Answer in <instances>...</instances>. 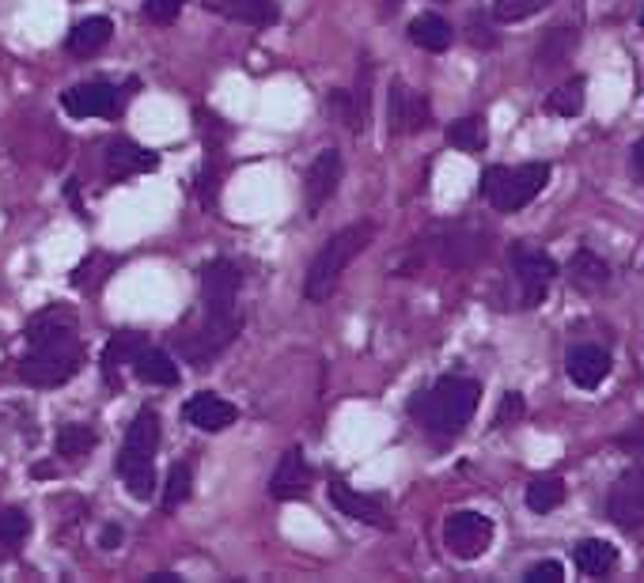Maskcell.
<instances>
[{"label":"cell","instance_id":"ac0fdd59","mask_svg":"<svg viewBox=\"0 0 644 583\" xmlns=\"http://www.w3.org/2000/svg\"><path fill=\"white\" fill-rule=\"evenodd\" d=\"M118 474L121 481H126V489L137 496V501H152V493H156V474H152V455H144V451H133L121 443L118 451Z\"/></svg>","mask_w":644,"mask_h":583},{"label":"cell","instance_id":"6da1fadb","mask_svg":"<svg viewBox=\"0 0 644 583\" xmlns=\"http://www.w3.org/2000/svg\"><path fill=\"white\" fill-rule=\"evenodd\" d=\"M372 239H375V228L368 224V220H360V224H349V228H342L337 235H330V239L319 247V255L311 258L308 277H304V296H308L311 303H322V299L334 296L337 281L345 277V270H349L360 255H364Z\"/></svg>","mask_w":644,"mask_h":583},{"label":"cell","instance_id":"9a60e30c","mask_svg":"<svg viewBox=\"0 0 644 583\" xmlns=\"http://www.w3.org/2000/svg\"><path fill=\"white\" fill-rule=\"evenodd\" d=\"M610 352L603 345H577L569 352V379L577 383L580 390H595L607 383L610 375Z\"/></svg>","mask_w":644,"mask_h":583},{"label":"cell","instance_id":"277c9868","mask_svg":"<svg viewBox=\"0 0 644 583\" xmlns=\"http://www.w3.org/2000/svg\"><path fill=\"white\" fill-rule=\"evenodd\" d=\"M550 164H519V167H489L481 174V194L497 212H519L546 190Z\"/></svg>","mask_w":644,"mask_h":583},{"label":"cell","instance_id":"836d02e7","mask_svg":"<svg viewBox=\"0 0 644 583\" xmlns=\"http://www.w3.org/2000/svg\"><path fill=\"white\" fill-rule=\"evenodd\" d=\"M141 345H144V337L141 334H133V329H121V334H114L111 337V345H106V357H103V364L106 367H114V364H121V360H133L137 352H141Z\"/></svg>","mask_w":644,"mask_h":583},{"label":"cell","instance_id":"7a4b0ae2","mask_svg":"<svg viewBox=\"0 0 644 583\" xmlns=\"http://www.w3.org/2000/svg\"><path fill=\"white\" fill-rule=\"evenodd\" d=\"M481 402V387L474 379H463V375H443L433 390L417 394L413 402V413L417 420L428 428V432L440 436H455L459 428L471 425V417L478 413Z\"/></svg>","mask_w":644,"mask_h":583},{"label":"cell","instance_id":"7bdbcfd3","mask_svg":"<svg viewBox=\"0 0 644 583\" xmlns=\"http://www.w3.org/2000/svg\"><path fill=\"white\" fill-rule=\"evenodd\" d=\"M641 27H644V12H641Z\"/></svg>","mask_w":644,"mask_h":583},{"label":"cell","instance_id":"52a82bcc","mask_svg":"<svg viewBox=\"0 0 644 583\" xmlns=\"http://www.w3.org/2000/svg\"><path fill=\"white\" fill-rule=\"evenodd\" d=\"M61 106H65L73 118H118L121 106H126V91L103 80L76 83L73 91L61 95Z\"/></svg>","mask_w":644,"mask_h":583},{"label":"cell","instance_id":"74e56055","mask_svg":"<svg viewBox=\"0 0 644 583\" xmlns=\"http://www.w3.org/2000/svg\"><path fill=\"white\" fill-rule=\"evenodd\" d=\"M330 114H334V118H342L345 126L352 129V133H360V129H357V114H352L349 91H330Z\"/></svg>","mask_w":644,"mask_h":583},{"label":"cell","instance_id":"8d00e7d4","mask_svg":"<svg viewBox=\"0 0 644 583\" xmlns=\"http://www.w3.org/2000/svg\"><path fill=\"white\" fill-rule=\"evenodd\" d=\"M527 583H562L565 580V565L562 561H539L527 569Z\"/></svg>","mask_w":644,"mask_h":583},{"label":"cell","instance_id":"4dcf8cb0","mask_svg":"<svg viewBox=\"0 0 644 583\" xmlns=\"http://www.w3.org/2000/svg\"><path fill=\"white\" fill-rule=\"evenodd\" d=\"M190 489H194V463H175L164 485V508L175 511L182 501H190Z\"/></svg>","mask_w":644,"mask_h":583},{"label":"cell","instance_id":"d590c367","mask_svg":"<svg viewBox=\"0 0 644 583\" xmlns=\"http://www.w3.org/2000/svg\"><path fill=\"white\" fill-rule=\"evenodd\" d=\"M182 8H186V0H149V4H144V15H149L152 23H175L179 20V12Z\"/></svg>","mask_w":644,"mask_h":583},{"label":"cell","instance_id":"5b68a950","mask_svg":"<svg viewBox=\"0 0 644 583\" xmlns=\"http://www.w3.org/2000/svg\"><path fill=\"white\" fill-rule=\"evenodd\" d=\"M240 265L217 258L202 270V303H205V319L209 322H240L235 314V299H240Z\"/></svg>","mask_w":644,"mask_h":583},{"label":"cell","instance_id":"4316f807","mask_svg":"<svg viewBox=\"0 0 644 583\" xmlns=\"http://www.w3.org/2000/svg\"><path fill=\"white\" fill-rule=\"evenodd\" d=\"M565 496H569V485H565L562 478H534L531 485H527V508L546 516V511L562 508Z\"/></svg>","mask_w":644,"mask_h":583},{"label":"cell","instance_id":"9c48e42d","mask_svg":"<svg viewBox=\"0 0 644 583\" xmlns=\"http://www.w3.org/2000/svg\"><path fill=\"white\" fill-rule=\"evenodd\" d=\"M607 516H610V523H618L622 531L644 527V466L626 470L622 478L615 481V489H610V496H607Z\"/></svg>","mask_w":644,"mask_h":583},{"label":"cell","instance_id":"8992f818","mask_svg":"<svg viewBox=\"0 0 644 583\" xmlns=\"http://www.w3.org/2000/svg\"><path fill=\"white\" fill-rule=\"evenodd\" d=\"M489 542H493V519H486L481 511H455L443 523V546L459 561H478L489 549Z\"/></svg>","mask_w":644,"mask_h":583},{"label":"cell","instance_id":"7402d4cb","mask_svg":"<svg viewBox=\"0 0 644 583\" xmlns=\"http://www.w3.org/2000/svg\"><path fill=\"white\" fill-rule=\"evenodd\" d=\"M133 372H137V379L149 383V387H175V383H179V367H175V360L159 349H144V345L133 357Z\"/></svg>","mask_w":644,"mask_h":583},{"label":"cell","instance_id":"f546056e","mask_svg":"<svg viewBox=\"0 0 644 583\" xmlns=\"http://www.w3.org/2000/svg\"><path fill=\"white\" fill-rule=\"evenodd\" d=\"M448 141L455 144V148H463V152H481L486 148V121L474 114V118H459V121H451L448 126Z\"/></svg>","mask_w":644,"mask_h":583},{"label":"cell","instance_id":"5bb4252c","mask_svg":"<svg viewBox=\"0 0 644 583\" xmlns=\"http://www.w3.org/2000/svg\"><path fill=\"white\" fill-rule=\"evenodd\" d=\"M156 167H159V156L149 148H141V144H133V141L106 144V179L111 182H121V179H129V174L156 171Z\"/></svg>","mask_w":644,"mask_h":583},{"label":"cell","instance_id":"b9f144b4","mask_svg":"<svg viewBox=\"0 0 644 583\" xmlns=\"http://www.w3.org/2000/svg\"><path fill=\"white\" fill-rule=\"evenodd\" d=\"M149 583H179L175 572H156V576H149Z\"/></svg>","mask_w":644,"mask_h":583},{"label":"cell","instance_id":"d6a6232c","mask_svg":"<svg viewBox=\"0 0 644 583\" xmlns=\"http://www.w3.org/2000/svg\"><path fill=\"white\" fill-rule=\"evenodd\" d=\"M550 0H493V20L497 23H524L539 15Z\"/></svg>","mask_w":644,"mask_h":583},{"label":"cell","instance_id":"83f0119b","mask_svg":"<svg viewBox=\"0 0 644 583\" xmlns=\"http://www.w3.org/2000/svg\"><path fill=\"white\" fill-rule=\"evenodd\" d=\"M569 273H572V285L584 288V292H595V288H603L610 281L607 262H603V258H595L592 250H577Z\"/></svg>","mask_w":644,"mask_h":583},{"label":"cell","instance_id":"484cf974","mask_svg":"<svg viewBox=\"0 0 644 583\" xmlns=\"http://www.w3.org/2000/svg\"><path fill=\"white\" fill-rule=\"evenodd\" d=\"M68 329H76V314L65 311V307H42V311L35 314V319L27 322V341H42V337H53V334H68Z\"/></svg>","mask_w":644,"mask_h":583},{"label":"cell","instance_id":"cb8c5ba5","mask_svg":"<svg viewBox=\"0 0 644 583\" xmlns=\"http://www.w3.org/2000/svg\"><path fill=\"white\" fill-rule=\"evenodd\" d=\"M584 91H588L584 76H569V80L557 83V88L546 95V111L557 114V118H577V114L584 111V103H588Z\"/></svg>","mask_w":644,"mask_h":583},{"label":"cell","instance_id":"44dd1931","mask_svg":"<svg viewBox=\"0 0 644 583\" xmlns=\"http://www.w3.org/2000/svg\"><path fill=\"white\" fill-rule=\"evenodd\" d=\"M111 35H114V23L106 20V15L80 20L73 27V35H68V53H76V57H91V53H99L106 42H111Z\"/></svg>","mask_w":644,"mask_h":583},{"label":"cell","instance_id":"4fadbf2b","mask_svg":"<svg viewBox=\"0 0 644 583\" xmlns=\"http://www.w3.org/2000/svg\"><path fill=\"white\" fill-rule=\"evenodd\" d=\"M308 485H311L308 458H304L300 448H288L285 458H281L278 470H273V478H270L273 501H300V496H308Z\"/></svg>","mask_w":644,"mask_h":583},{"label":"cell","instance_id":"ffe728a7","mask_svg":"<svg viewBox=\"0 0 644 583\" xmlns=\"http://www.w3.org/2000/svg\"><path fill=\"white\" fill-rule=\"evenodd\" d=\"M580 35L577 27H550L546 35H542L539 50H534V65H539V73H550V68L565 65V61L572 57V50H577Z\"/></svg>","mask_w":644,"mask_h":583},{"label":"cell","instance_id":"60d3db41","mask_svg":"<svg viewBox=\"0 0 644 583\" xmlns=\"http://www.w3.org/2000/svg\"><path fill=\"white\" fill-rule=\"evenodd\" d=\"M633 164H637L641 171H644V137H641L637 144H633Z\"/></svg>","mask_w":644,"mask_h":583},{"label":"cell","instance_id":"f1b7e54d","mask_svg":"<svg viewBox=\"0 0 644 583\" xmlns=\"http://www.w3.org/2000/svg\"><path fill=\"white\" fill-rule=\"evenodd\" d=\"M126 448L133 451H144V455H156L159 448V417L152 410H141L133 417V425H129L126 432Z\"/></svg>","mask_w":644,"mask_h":583},{"label":"cell","instance_id":"d6986e66","mask_svg":"<svg viewBox=\"0 0 644 583\" xmlns=\"http://www.w3.org/2000/svg\"><path fill=\"white\" fill-rule=\"evenodd\" d=\"M486 255V235L474 228H451L440 239V262L443 265H474Z\"/></svg>","mask_w":644,"mask_h":583},{"label":"cell","instance_id":"e575fe53","mask_svg":"<svg viewBox=\"0 0 644 583\" xmlns=\"http://www.w3.org/2000/svg\"><path fill=\"white\" fill-rule=\"evenodd\" d=\"M27 531H30V519L23 516L20 508L0 511V542H4V546H20V542L27 539Z\"/></svg>","mask_w":644,"mask_h":583},{"label":"cell","instance_id":"ab89813d","mask_svg":"<svg viewBox=\"0 0 644 583\" xmlns=\"http://www.w3.org/2000/svg\"><path fill=\"white\" fill-rule=\"evenodd\" d=\"M118 542H121V531H118V527H106V531H103V549H114Z\"/></svg>","mask_w":644,"mask_h":583},{"label":"cell","instance_id":"d4e9b609","mask_svg":"<svg viewBox=\"0 0 644 583\" xmlns=\"http://www.w3.org/2000/svg\"><path fill=\"white\" fill-rule=\"evenodd\" d=\"M410 38L421 50L443 53L451 46V23L440 20V15H417V20L410 23Z\"/></svg>","mask_w":644,"mask_h":583},{"label":"cell","instance_id":"7c38bea8","mask_svg":"<svg viewBox=\"0 0 644 583\" xmlns=\"http://www.w3.org/2000/svg\"><path fill=\"white\" fill-rule=\"evenodd\" d=\"M182 417H186L194 428H202V432H224V428L235 425L240 410H235L228 398L212 394V390H202V394H194L186 405H182Z\"/></svg>","mask_w":644,"mask_h":583},{"label":"cell","instance_id":"3957f363","mask_svg":"<svg viewBox=\"0 0 644 583\" xmlns=\"http://www.w3.org/2000/svg\"><path fill=\"white\" fill-rule=\"evenodd\" d=\"M83 364V345L76 329L68 334H53L30 345V352L20 360V379L27 387H61L68 383Z\"/></svg>","mask_w":644,"mask_h":583},{"label":"cell","instance_id":"2e32d148","mask_svg":"<svg viewBox=\"0 0 644 583\" xmlns=\"http://www.w3.org/2000/svg\"><path fill=\"white\" fill-rule=\"evenodd\" d=\"M330 504H334L342 516L357 519V523H368V527H390L387 523V508H383L375 496H364L357 493V489H349L345 481H334L330 485Z\"/></svg>","mask_w":644,"mask_h":583},{"label":"cell","instance_id":"f35d334b","mask_svg":"<svg viewBox=\"0 0 644 583\" xmlns=\"http://www.w3.org/2000/svg\"><path fill=\"white\" fill-rule=\"evenodd\" d=\"M516 417H524V398L519 394H508L501 402V410H497V425H512Z\"/></svg>","mask_w":644,"mask_h":583},{"label":"cell","instance_id":"8fae6325","mask_svg":"<svg viewBox=\"0 0 644 583\" xmlns=\"http://www.w3.org/2000/svg\"><path fill=\"white\" fill-rule=\"evenodd\" d=\"M337 182H342V152L337 148H322L315 156V164L304 174V205H308V217H315L322 205L337 194Z\"/></svg>","mask_w":644,"mask_h":583},{"label":"cell","instance_id":"30bf717a","mask_svg":"<svg viewBox=\"0 0 644 583\" xmlns=\"http://www.w3.org/2000/svg\"><path fill=\"white\" fill-rule=\"evenodd\" d=\"M512 265H516V281H519V303L539 307L557 277L554 258H546L542 250H516Z\"/></svg>","mask_w":644,"mask_h":583},{"label":"cell","instance_id":"603a6c76","mask_svg":"<svg viewBox=\"0 0 644 583\" xmlns=\"http://www.w3.org/2000/svg\"><path fill=\"white\" fill-rule=\"evenodd\" d=\"M577 569L584 572V576H595V580L610 576V572L618 569V549L610 546V542H603V539L580 542V546H577Z\"/></svg>","mask_w":644,"mask_h":583},{"label":"cell","instance_id":"ba28073f","mask_svg":"<svg viewBox=\"0 0 644 583\" xmlns=\"http://www.w3.org/2000/svg\"><path fill=\"white\" fill-rule=\"evenodd\" d=\"M433 121V106H428V95L413 91L410 83L395 80L390 83V99H387V126L390 133H421V129Z\"/></svg>","mask_w":644,"mask_h":583},{"label":"cell","instance_id":"e0dca14e","mask_svg":"<svg viewBox=\"0 0 644 583\" xmlns=\"http://www.w3.org/2000/svg\"><path fill=\"white\" fill-rule=\"evenodd\" d=\"M205 8L224 15V20L247 23V27H273L281 20L278 0H209Z\"/></svg>","mask_w":644,"mask_h":583},{"label":"cell","instance_id":"1f68e13d","mask_svg":"<svg viewBox=\"0 0 644 583\" xmlns=\"http://www.w3.org/2000/svg\"><path fill=\"white\" fill-rule=\"evenodd\" d=\"M95 448V432L88 425H65L57 436V455L61 458H83Z\"/></svg>","mask_w":644,"mask_h":583}]
</instances>
